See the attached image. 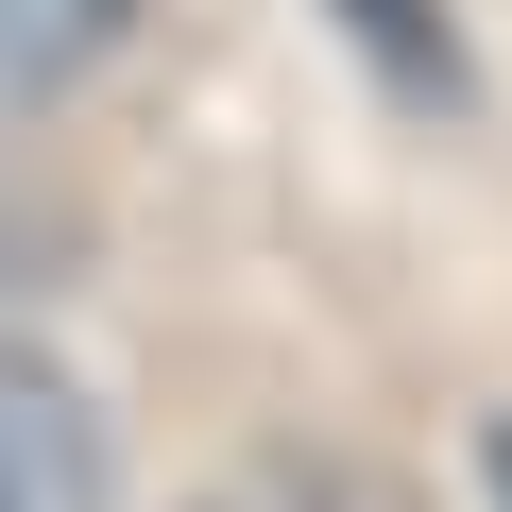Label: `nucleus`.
<instances>
[{"instance_id": "20e7f679", "label": "nucleus", "mask_w": 512, "mask_h": 512, "mask_svg": "<svg viewBox=\"0 0 512 512\" xmlns=\"http://www.w3.org/2000/svg\"><path fill=\"white\" fill-rule=\"evenodd\" d=\"M478 478H495V512H512V427H495V444H478Z\"/></svg>"}, {"instance_id": "f257e3e1", "label": "nucleus", "mask_w": 512, "mask_h": 512, "mask_svg": "<svg viewBox=\"0 0 512 512\" xmlns=\"http://www.w3.org/2000/svg\"><path fill=\"white\" fill-rule=\"evenodd\" d=\"M0 512H120L103 410H86L52 359H18V342H0Z\"/></svg>"}, {"instance_id": "f03ea898", "label": "nucleus", "mask_w": 512, "mask_h": 512, "mask_svg": "<svg viewBox=\"0 0 512 512\" xmlns=\"http://www.w3.org/2000/svg\"><path fill=\"white\" fill-rule=\"evenodd\" d=\"M120 18H137V0H0V103L86 86V69L120 52Z\"/></svg>"}, {"instance_id": "7ed1b4c3", "label": "nucleus", "mask_w": 512, "mask_h": 512, "mask_svg": "<svg viewBox=\"0 0 512 512\" xmlns=\"http://www.w3.org/2000/svg\"><path fill=\"white\" fill-rule=\"evenodd\" d=\"M222 512H376V495H359V478H308V461H274V478H239Z\"/></svg>"}]
</instances>
